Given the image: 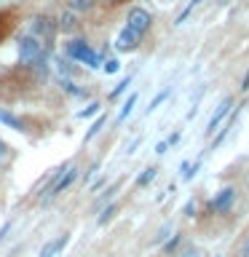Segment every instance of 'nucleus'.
I'll return each instance as SVG.
<instances>
[{
	"label": "nucleus",
	"mask_w": 249,
	"mask_h": 257,
	"mask_svg": "<svg viewBox=\"0 0 249 257\" xmlns=\"http://www.w3.org/2000/svg\"><path fill=\"white\" fill-rule=\"evenodd\" d=\"M230 107H233V99H230V96H228V99H222V102H220V107L214 110V115L209 118V123H206V134H214L217 128L222 126V120L230 115Z\"/></svg>",
	"instance_id": "nucleus-8"
},
{
	"label": "nucleus",
	"mask_w": 249,
	"mask_h": 257,
	"mask_svg": "<svg viewBox=\"0 0 249 257\" xmlns=\"http://www.w3.org/2000/svg\"><path fill=\"white\" fill-rule=\"evenodd\" d=\"M102 70L107 72V75H112V72H118V70H120V62L115 59V56H110V59H104V62H102Z\"/></svg>",
	"instance_id": "nucleus-16"
},
{
	"label": "nucleus",
	"mask_w": 249,
	"mask_h": 257,
	"mask_svg": "<svg viewBox=\"0 0 249 257\" xmlns=\"http://www.w3.org/2000/svg\"><path fill=\"white\" fill-rule=\"evenodd\" d=\"M8 228H11V225H8V222L3 225V228H0V238H3V236H6V233H8Z\"/></svg>",
	"instance_id": "nucleus-29"
},
{
	"label": "nucleus",
	"mask_w": 249,
	"mask_h": 257,
	"mask_svg": "<svg viewBox=\"0 0 249 257\" xmlns=\"http://www.w3.org/2000/svg\"><path fill=\"white\" fill-rule=\"evenodd\" d=\"M19 59H22V64H27V67H35V70L46 72V62H48L46 46L40 43L35 35L27 32V35L19 38Z\"/></svg>",
	"instance_id": "nucleus-1"
},
{
	"label": "nucleus",
	"mask_w": 249,
	"mask_h": 257,
	"mask_svg": "<svg viewBox=\"0 0 249 257\" xmlns=\"http://www.w3.org/2000/svg\"><path fill=\"white\" fill-rule=\"evenodd\" d=\"M166 148H169V142H166V140H164V142H158V145H156V153H158V156H164Z\"/></svg>",
	"instance_id": "nucleus-26"
},
{
	"label": "nucleus",
	"mask_w": 249,
	"mask_h": 257,
	"mask_svg": "<svg viewBox=\"0 0 249 257\" xmlns=\"http://www.w3.org/2000/svg\"><path fill=\"white\" fill-rule=\"evenodd\" d=\"M6 156H8V145L0 140V158H6Z\"/></svg>",
	"instance_id": "nucleus-27"
},
{
	"label": "nucleus",
	"mask_w": 249,
	"mask_h": 257,
	"mask_svg": "<svg viewBox=\"0 0 249 257\" xmlns=\"http://www.w3.org/2000/svg\"><path fill=\"white\" fill-rule=\"evenodd\" d=\"M177 257H204V254H201L198 249H193V246H190V249H185V252H180Z\"/></svg>",
	"instance_id": "nucleus-24"
},
{
	"label": "nucleus",
	"mask_w": 249,
	"mask_h": 257,
	"mask_svg": "<svg viewBox=\"0 0 249 257\" xmlns=\"http://www.w3.org/2000/svg\"><path fill=\"white\" fill-rule=\"evenodd\" d=\"M102 126H104V115H99V118H96L94 123H91V128L86 132V142H88V140H94V137L102 132Z\"/></svg>",
	"instance_id": "nucleus-15"
},
{
	"label": "nucleus",
	"mask_w": 249,
	"mask_h": 257,
	"mask_svg": "<svg viewBox=\"0 0 249 257\" xmlns=\"http://www.w3.org/2000/svg\"><path fill=\"white\" fill-rule=\"evenodd\" d=\"M196 214V201H188V204H185V217H193Z\"/></svg>",
	"instance_id": "nucleus-25"
},
{
	"label": "nucleus",
	"mask_w": 249,
	"mask_h": 257,
	"mask_svg": "<svg viewBox=\"0 0 249 257\" xmlns=\"http://www.w3.org/2000/svg\"><path fill=\"white\" fill-rule=\"evenodd\" d=\"M99 107H102L99 102H91L86 110H80V112H78V118H91V115H96V112H99Z\"/></svg>",
	"instance_id": "nucleus-18"
},
{
	"label": "nucleus",
	"mask_w": 249,
	"mask_h": 257,
	"mask_svg": "<svg viewBox=\"0 0 249 257\" xmlns=\"http://www.w3.org/2000/svg\"><path fill=\"white\" fill-rule=\"evenodd\" d=\"M142 38L145 35H140L137 30H132L129 24H123V30H120L118 38H115V48L118 51H134V48L142 43Z\"/></svg>",
	"instance_id": "nucleus-6"
},
{
	"label": "nucleus",
	"mask_w": 249,
	"mask_h": 257,
	"mask_svg": "<svg viewBox=\"0 0 249 257\" xmlns=\"http://www.w3.org/2000/svg\"><path fill=\"white\" fill-rule=\"evenodd\" d=\"M102 3H112V6H115V3H120V0H102Z\"/></svg>",
	"instance_id": "nucleus-31"
},
{
	"label": "nucleus",
	"mask_w": 249,
	"mask_h": 257,
	"mask_svg": "<svg viewBox=\"0 0 249 257\" xmlns=\"http://www.w3.org/2000/svg\"><path fill=\"white\" fill-rule=\"evenodd\" d=\"M129 86H132V75H129V78H123V80H120V83H118L115 88H112V91H110V99H115V96H120V94H123Z\"/></svg>",
	"instance_id": "nucleus-17"
},
{
	"label": "nucleus",
	"mask_w": 249,
	"mask_h": 257,
	"mask_svg": "<svg viewBox=\"0 0 249 257\" xmlns=\"http://www.w3.org/2000/svg\"><path fill=\"white\" fill-rule=\"evenodd\" d=\"M190 6H193V8H196V6H201V0H190Z\"/></svg>",
	"instance_id": "nucleus-30"
},
{
	"label": "nucleus",
	"mask_w": 249,
	"mask_h": 257,
	"mask_svg": "<svg viewBox=\"0 0 249 257\" xmlns=\"http://www.w3.org/2000/svg\"><path fill=\"white\" fill-rule=\"evenodd\" d=\"M75 177H78V169L67 164V166H59L56 172L48 177V188H46V196H43V204H51V201L56 196H62L64 190L70 188L72 182H75Z\"/></svg>",
	"instance_id": "nucleus-2"
},
{
	"label": "nucleus",
	"mask_w": 249,
	"mask_h": 257,
	"mask_svg": "<svg viewBox=\"0 0 249 257\" xmlns=\"http://www.w3.org/2000/svg\"><path fill=\"white\" fill-rule=\"evenodd\" d=\"M169 230H172V225H164V228L158 230V236H156V244H161V241H164V238L169 236Z\"/></svg>",
	"instance_id": "nucleus-23"
},
{
	"label": "nucleus",
	"mask_w": 249,
	"mask_h": 257,
	"mask_svg": "<svg viewBox=\"0 0 249 257\" xmlns=\"http://www.w3.org/2000/svg\"><path fill=\"white\" fill-rule=\"evenodd\" d=\"M166 96H169V88H164V91H161V94L156 96V99H153V102H150V107H148V112H153V110H156V107H158V104H161V102H164V99H166Z\"/></svg>",
	"instance_id": "nucleus-21"
},
{
	"label": "nucleus",
	"mask_w": 249,
	"mask_h": 257,
	"mask_svg": "<svg viewBox=\"0 0 249 257\" xmlns=\"http://www.w3.org/2000/svg\"><path fill=\"white\" fill-rule=\"evenodd\" d=\"M241 91H249V72H246V78H244V86H241Z\"/></svg>",
	"instance_id": "nucleus-28"
},
{
	"label": "nucleus",
	"mask_w": 249,
	"mask_h": 257,
	"mask_svg": "<svg viewBox=\"0 0 249 257\" xmlns=\"http://www.w3.org/2000/svg\"><path fill=\"white\" fill-rule=\"evenodd\" d=\"M115 209H118V204H107V206H104V209H102V214H99V225H104V222H107L110 217L115 214Z\"/></svg>",
	"instance_id": "nucleus-19"
},
{
	"label": "nucleus",
	"mask_w": 249,
	"mask_h": 257,
	"mask_svg": "<svg viewBox=\"0 0 249 257\" xmlns=\"http://www.w3.org/2000/svg\"><path fill=\"white\" fill-rule=\"evenodd\" d=\"M72 14H88L96 6V0H64Z\"/></svg>",
	"instance_id": "nucleus-11"
},
{
	"label": "nucleus",
	"mask_w": 249,
	"mask_h": 257,
	"mask_svg": "<svg viewBox=\"0 0 249 257\" xmlns=\"http://www.w3.org/2000/svg\"><path fill=\"white\" fill-rule=\"evenodd\" d=\"M198 169H201V161H196L193 166H188V169H185V180H193V177L198 174Z\"/></svg>",
	"instance_id": "nucleus-22"
},
{
	"label": "nucleus",
	"mask_w": 249,
	"mask_h": 257,
	"mask_svg": "<svg viewBox=\"0 0 249 257\" xmlns=\"http://www.w3.org/2000/svg\"><path fill=\"white\" fill-rule=\"evenodd\" d=\"M177 246H180V236H174L172 241H166V244H164V254H174Z\"/></svg>",
	"instance_id": "nucleus-20"
},
{
	"label": "nucleus",
	"mask_w": 249,
	"mask_h": 257,
	"mask_svg": "<svg viewBox=\"0 0 249 257\" xmlns=\"http://www.w3.org/2000/svg\"><path fill=\"white\" fill-rule=\"evenodd\" d=\"M64 51H67L70 59H75V62H80V64H86V67H91V70L102 67V56L96 54L94 48L86 43V40H70V43L64 46Z\"/></svg>",
	"instance_id": "nucleus-3"
},
{
	"label": "nucleus",
	"mask_w": 249,
	"mask_h": 257,
	"mask_svg": "<svg viewBox=\"0 0 249 257\" xmlns=\"http://www.w3.org/2000/svg\"><path fill=\"white\" fill-rule=\"evenodd\" d=\"M150 22H153V16L145 11V8H132V11H129V16H126V24H129L132 30H137L140 35H145V32L150 30Z\"/></svg>",
	"instance_id": "nucleus-7"
},
{
	"label": "nucleus",
	"mask_w": 249,
	"mask_h": 257,
	"mask_svg": "<svg viewBox=\"0 0 249 257\" xmlns=\"http://www.w3.org/2000/svg\"><path fill=\"white\" fill-rule=\"evenodd\" d=\"M56 24H59V30H64V32H72V30H75V16H72V11H70V14H62Z\"/></svg>",
	"instance_id": "nucleus-14"
},
{
	"label": "nucleus",
	"mask_w": 249,
	"mask_h": 257,
	"mask_svg": "<svg viewBox=\"0 0 249 257\" xmlns=\"http://www.w3.org/2000/svg\"><path fill=\"white\" fill-rule=\"evenodd\" d=\"M236 188H222L217 196L209 201V212L212 214H225V212H230V206H233V201H236Z\"/></svg>",
	"instance_id": "nucleus-5"
},
{
	"label": "nucleus",
	"mask_w": 249,
	"mask_h": 257,
	"mask_svg": "<svg viewBox=\"0 0 249 257\" xmlns=\"http://www.w3.org/2000/svg\"><path fill=\"white\" fill-rule=\"evenodd\" d=\"M134 104H137V94H132V96H129V99L123 102V107H120L118 118H115V123H123V120L132 115V112H134Z\"/></svg>",
	"instance_id": "nucleus-13"
},
{
	"label": "nucleus",
	"mask_w": 249,
	"mask_h": 257,
	"mask_svg": "<svg viewBox=\"0 0 249 257\" xmlns=\"http://www.w3.org/2000/svg\"><path fill=\"white\" fill-rule=\"evenodd\" d=\"M56 30H59V24L51 16H35L32 27H30V35H35L43 46H51V40L56 38Z\"/></svg>",
	"instance_id": "nucleus-4"
},
{
	"label": "nucleus",
	"mask_w": 249,
	"mask_h": 257,
	"mask_svg": "<svg viewBox=\"0 0 249 257\" xmlns=\"http://www.w3.org/2000/svg\"><path fill=\"white\" fill-rule=\"evenodd\" d=\"M158 177V169L156 166H148V169H142V174L137 177V188H148V185L153 182Z\"/></svg>",
	"instance_id": "nucleus-12"
},
{
	"label": "nucleus",
	"mask_w": 249,
	"mask_h": 257,
	"mask_svg": "<svg viewBox=\"0 0 249 257\" xmlns=\"http://www.w3.org/2000/svg\"><path fill=\"white\" fill-rule=\"evenodd\" d=\"M222 3H228V0H222Z\"/></svg>",
	"instance_id": "nucleus-32"
},
{
	"label": "nucleus",
	"mask_w": 249,
	"mask_h": 257,
	"mask_svg": "<svg viewBox=\"0 0 249 257\" xmlns=\"http://www.w3.org/2000/svg\"><path fill=\"white\" fill-rule=\"evenodd\" d=\"M0 123H6L8 128H16V132H22V128H24V120L19 115H14L11 110H6V107H0Z\"/></svg>",
	"instance_id": "nucleus-10"
},
{
	"label": "nucleus",
	"mask_w": 249,
	"mask_h": 257,
	"mask_svg": "<svg viewBox=\"0 0 249 257\" xmlns=\"http://www.w3.org/2000/svg\"><path fill=\"white\" fill-rule=\"evenodd\" d=\"M230 257H249V225H246L244 230H241L238 241L233 244V252H230Z\"/></svg>",
	"instance_id": "nucleus-9"
}]
</instances>
